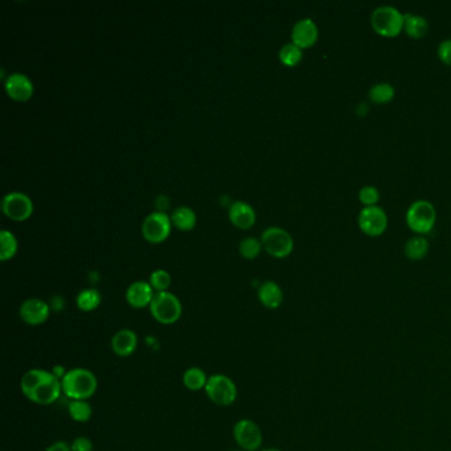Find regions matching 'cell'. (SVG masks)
Returning <instances> with one entry per match:
<instances>
[{"mask_svg": "<svg viewBox=\"0 0 451 451\" xmlns=\"http://www.w3.org/2000/svg\"><path fill=\"white\" fill-rule=\"evenodd\" d=\"M20 388L29 401L39 405H51L63 393L61 380L54 376V372L39 368L29 370L23 374Z\"/></svg>", "mask_w": 451, "mask_h": 451, "instance_id": "1", "label": "cell"}, {"mask_svg": "<svg viewBox=\"0 0 451 451\" xmlns=\"http://www.w3.org/2000/svg\"><path fill=\"white\" fill-rule=\"evenodd\" d=\"M63 393L72 401H88L97 392L98 380L93 372L85 368H74L65 373L61 380Z\"/></svg>", "mask_w": 451, "mask_h": 451, "instance_id": "2", "label": "cell"}, {"mask_svg": "<svg viewBox=\"0 0 451 451\" xmlns=\"http://www.w3.org/2000/svg\"><path fill=\"white\" fill-rule=\"evenodd\" d=\"M404 14L393 6H380L372 11V28L383 38L398 36L404 31Z\"/></svg>", "mask_w": 451, "mask_h": 451, "instance_id": "3", "label": "cell"}, {"mask_svg": "<svg viewBox=\"0 0 451 451\" xmlns=\"http://www.w3.org/2000/svg\"><path fill=\"white\" fill-rule=\"evenodd\" d=\"M405 220L411 232L420 236H425L434 229L437 221V212L430 201L416 200L409 205Z\"/></svg>", "mask_w": 451, "mask_h": 451, "instance_id": "4", "label": "cell"}, {"mask_svg": "<svg viewBox=\"0 0 451 451\" xmlns=\"http://www.w3.org/2000/svg\"><path fill=\"white\" fill-rule=\"evenodd\" d=\"M151 315L160 324L168 326L176 323L183 312L180 301L168 292H157L150 305Z\"/></svg>", "mask_w": 451, "mask_h": 451, "instance_id": "5", "label": "cell"}, {"mask_svg": "<svg viewBox=\"0 0 451 451\" xmlns=\"http://www.w3.org/2000/svg\"><path fill=\"white\" fill-rule=\"evenodd\" d=\"M205 393L213 404L219 406H229L237 398V386L235 381L226 374L216 373L208 379Z\"/></svg>", "mask_w": 451, "mask_h": 451, "instance_id": "6", "label": "cell"}, {"mask_svg": "<svg viewBox=\"0 0 451 451\" xmlns=\"http://www.w3.org/2000/svg\"><path fill=\"white\" fill-rule=\"evenodd\" d=\"M358 228L370 237L384 235L388 228V216L381 207H364L358 213Z\"/></svg>", "mask_w": 451, "mask_h": 451, "instance_id": "7", "label": "cell"}, {"mask_svg": "<svg viewBox=\"0 0 451 451\" xmlns=\"http://www.w3.org/2000/svg\"><path fill=\"white\" fill-rule=\"evenodd\" d=\"M262 244L266 252L276 258L290 255L294 249V241L289 232L280 228H269L262 235Z\"/></svg>", "mask_w": 451, "mask_h": 451, "instance_id": "8", "label": "cell"}, {"mask_svg": "<svg viewBox=\"0 0 451 451\" xmlns=\"http://www.w3.org/2000/svg\"><path fill=\"white\" fill-rule=\"evenodd\" d=\"M233 437L242 450L257 451L262 446V432L252 420H239L233 427Z\"/></svg>", "mask_w": 451, "mask_h": 451, "instance_id": "9", "label": "cell"}, {"mask_svg": "<svg viewBox=\"0 0 451 451\" xmlns=\"http://www.w3.org/2000/svg\"><path fill=\"white\" fill-rule=\"evenodd\" d=\"M143 236L150 242H161L168 237L171 230L170 217L163 212L151 213L143 223Z\"/></svg>", "mask_w": 451, "mask_h": 451, "instance_id": "10", "label": "cell"}, {"mask_svg": "<svg viewBox=\"0 0 451 451\" xmlns=\"http://www.w3.org/2000/svg\"><path fill=\"white\" fill-rule=\"evenodd\" d=\"M49 314L51 306L36 298L24 301L19 310L20 318L24 323H27L28 326H40L48 320Z\"/></svg>", "mask_w": 451, "mask_h": 451, "instance_id": "11", "label": "cell"}, {"mask_svg": "<svg viewBox=\"0 0 451 451\" xmlns=\"http://www.w3.org/2000/svg\"><path fill=\"white\" fill-rule=\"evenodd\" d=\"M32 211H33L32 201L23 193L14 192L7 195L3 200V212L16 221L26 220L31 216Z\"/></svg>", "mask_w": 451, "mask_h": 451, "instance_id": "12", "label": "cell"}, {"mask_svg": "<svg viewBox=\"0 0 451 451\" xmlns=\"http://www.w3.org/2000/svg\"><path fill=\"white\" fill-rule=\"evenodd\" d=\"M319 38V29L317 23L310 19H301L298 20L292 31V44L299 47L301 49H306L312 47Z\"/></svg>", "mask_w": 451, "mask_h": 451, "instance_id": "13", "label": "cell"}, {"mask_svg": "<svg viewBox=\"0 0 451 451\" xmlns=\"http://www.w3.org/2000/svg\"><path fill=\"white\" fill-rule=\"evenodd\" d=\"M138 335L133 330L123 329L114 333L111 339V349L120 358H129L138 348Z\"/></svg>", "mask_w": 451, "mask_h": 451, "instance_id": "14", "label": "cell"}, {"mask_svg": "<svg viewBox=\"0 0 451 451\" xmlns=\"http://www.w3.org/2000/svg\"><path fill=\"white\" fill-rule=\"evenodd\" d=\"M154 295L155 294L152 292V286L150 283L138 280L129 286L126 292V299L127 303L134 308H145L147 306L151 305Z\"/></svg>", "mask_w": 451, "mask_h": 451, "instance_id": "15", "label": "cell"}, {"mask_svg": "<svg viewBox=\"0 0 451 451\" xmlns=\"http://www.w3.org/2000/svg\"><path fill=\"white\" fill-rule=\"evenodd\" d=\"M6 89L16 101H27L32 95L33 86L28 77L20 73H15L6 81Z\"/></svg>", "mask_w": 451, "mask_h": 451, "instance_id": "16", "label": "cell"}, {"mask_svg": "<svg viewBox=\"0 0 451 451\" xmlns=\"http://www.w3.org/2000/svg\"><path fill=\"white\" fill-rule=\"evenodd\" d=\"M258 298L260 302L262 305L274 310L278 308L279 306L282 305L283 302V292L279 287L278 283L273 282V280H267L265 283H262L258 289Z\"/></svg>", "mask_w": 451, "mask_h": 451, "instance_id": "17", "label": "cell"}, {"mask_svg": "<svg viewBox=\"0 0 451 451\" xmlns=\"http://www.w3.org/2000/svg\"><path fill=\"white\" fill-rule=\"evenodd\" d=\"M229 217L235 226L242 228V229L251 228L255 221V213L253 211L252 207L242 201H237V203L232 204L230 211H229Z\"/></svg>", "mask_w": 451, "mask_h": 451, "instance_id": "18", "label": "cell"}, {"mask_svg": "<svg viewBox=\"0 0 451 451\" xmlns=\"http://www.w3.org/2000/svg\"><path fill=\"white\" fill-rule=\"evenodd\" d=\"M404 31L411 39H421L429 32V22L421 15L404 14Z\"/></svg>", "mask_w": 451, "mask_h": 451, "instance_id": "19", "label": "cell"}, {"mask_svg": "<svg viewBox=\"0 0 451 451\" xmlns=\"http://www.w3.org/2000/svg\"><path fill=\"white\" fill-rule=\"evenodd\" d=\"M404 253L411 261H421L429 253V241L425 236L417 235L406 241Z\"/></svg>", "mask_w": 451, "mask_h": 451, "instance_id": "20", "label": "cell"}, {"mask_svg": "<svg viewBox=\"0 0 451 451\" xmlns=\"http://www.w3.org/2000/svg\"><path fill=\"white\" fill-rule=\"evenodd\" d=\"M396 95V89L389 82H377L372 86L368 92L371 102L376 105H384L390 102Z\"/></svg>", "mask_w": 451, "mask_h": 451, "instance_id": "21", "label": "cell"}, {"mask_svg": "<svg viewBox=\"0 0 451 451\" xmlns=\"http://www.w3.org/2000/svg\"><path fill=\"white\" fill-rule=\"evenodd\" d=\"M208 379L205 372L198 367L188 368L183 374V384L188 390L191 392H199L201 389H205Z\"/></svg>", "mask_w": 451, "mask_h": 451, "instance_id": "22", "label": "cell"}, {"mask_svg": "<svg viewBox=\"0 0 451 451\" xmlns=\"http://www.w3.org/2000/svg\"><path fill=\"white\" fill-rule=\"evenodd\" d=\"M69 416L73 421L76 422H88L92 416H93V409L92 405L85 401V399H76V401H70L69 404Z\"/></svg>", "mask_w": 451, "mask_h": 451, "instance_id": "23", "label": "cell"}, {"mask_svg": "<svg viewBox=\"0 0 451 451\" xmlns=\"http://www.w3.org/2000/svg\"><path fill=\"white\" fill-rule=\"evenodd\" d=\"M173 223L182 230H189L196 224V216L192 209L180 207L173 213Z\"/></svg>", "mask_w": 451, "mask_h": 451, "instance_id": "24", "label": "cell"}, {"mask_svg": "<svg viewBox=\"0 0 451 451\" xmlns=\"http://www.w3.org/2000/svg\"><path fill=\"white\" fill-rule=\"evenodd\" d=\"M303 52L295 44H285L279 51V58L286 67H295L302 61Z\"/></svg>", "mask_w": 451, "mask_h": 451, "instance_id": "25", "label": "cell"}, {"mask_svg": "<svg viewBox=\"0 0 451 451\" xmlns=\"http://www.w3.org/2000/svg\"><path fill=\"white\" fill-rule=\"evenodd\" d=\"M100 305H101V295L94 289L84 290L77 296V307L84 312L93 311Z\"/></svg>", "mask_w": 451, "mask_h": 451, "instance_id": "26", "label": "cell"}, {"mask_svg": "<svg viewBox=\"0 0 451 451\" xmlns=\"http://www.w3.org/2000/svg\"><path fill=\"white\" fill-rule=\"evenodd\" d=\"M0 239H1V251H0V260L6 261L8 258H13L16 253V239H15L13 233L3 230L0 233Z\"/></svg>", "mask_w": 451, "mask_h": 451, "instance_id": "27", "label": "cell"}, {"mask_svg": "<svg viewBox=\"0 0 451 451\" xmlns=\"http://www.w3.org/2000/svg\"><path fill=\"white\" fill-rule=\"evenodd\" d=\"M358 200L364 207L377 205L380 200V192L374 186H365L358 191Z\"/></svg>", "mask_w": 451, "mask_h": 451, "instance_id": "28", "label": "cell"}, {"mask_svg": "<svg viewBox=\"0 0 451 451\" xmlns=\"http://www.w3.org/2000/svg\"><path fill=\"white\" fill-rule=\"evenodd\" d=\"M150 285L158 292H166L171 285V277L166 270H157L151 274Z\"/></svg>", "mask_w": 451, "mask_h": 451, "instance_id": "29", "label": "cell"}, {"mask_svg": "<svg viewBox=\"0 0 451 451\" xmlns=\"http://www.w3.org/2000/svg\"><path fill=\"white\" fill-rule=\"evenodd\" d=\"M239 252L245 258L253 260L261 252V244L257 239H252V237L245 239L239 245Z\"/></svg>", "mask_w": 451, "mask_h": 451, "instance_id": "30", "label": "cell"}, {"mask_svg": "<svg viewBox=\"0 0 451 451\" xmlns=\"http://www.w3.org/2000/svg\"><path fill=\"white\" fill-rule=\"evenodd\" d=\"M438 58L448 67H451V39L442 41L437 48Z\"/></svg>", "mask_w": 451, "mask_h": 451, "instance_id": "31", "label": "cell"}, {"mask_svg": "<svg viewBox=\"0 0 451 451\" xmlns=\"http://www.w3.org/2000/svg\"><path fill=\"white\" fill-rule=\"evenodd\" d=\"M72 451H93V442L88 437H77L70 445Z\"/></svg>", "mask_w": 451, "mask_h": 451, "instance_id": "32", "label": "cell"}, {"mask_svg": "<svg viewBox=\"0 0 451 451\" xmlns=\"http://www.w3.org/2000/svg\"><path fill=\"white\" fill-rule=\"evenodd\" d=\"M45 451H72V449H70V445H68L67 442L57 441V442L52 443Z\"/></svg>", "mask_w": 451, "mask_h": 451, "instance_id": "33", "label": "cell"}, {"mask_svg": "<svg viewBox=\"0 0 451 451\" xmlns=\"http://www.w3.org/2000/svg\"><path fill=\"white\" fill-rule=\"evenodd\" d=\"M368 110H370V107H368L367 104H364V102H361V104L356 107V113H358L360 117H364V116L368 113Z\"/></svg>", "mask_w": 451, "mask_h": 451, "instance_id": "34", "label": "cell"}, {"mask_svg": "<svg viewBox=\"0 0 451 451\" xmlns=\"http://www.w3.org/2000/svg\"><path fill=\"white\" fill-rule=\"evenodd\" d=\"M52 306H54V310H61L64 307V301L60 298V296H54L52 299Z\"/></svg>", "mask_w": 451, "mask_h": 451, "instance_id": "35", "label": "cell"}, {"mask_svg": "<svg viewBox=\"0 0 451 451\" xmlns=\"http://www.w3.org/2000/svg\"><path fill=\"white\" fill-rule=\"evenodd\" d=\"M261 451H282V450H279V449H274V448H271V449H265V450H261Z\"/></svg>", "mask_w": 451, "mask_h": 451, "instance_id": "36", "label": "cell"}, {"mask_svg": "<svg viewBox=\"0 0 451 451\" xmlns=\"http://www.w3.org/2000/svg\"><path fill=\"white\" fill-rule=\"evenodd\" d=\"M230 451H241V450H230Z\"/></svg>", "mask_w": 451, "mask_h": 451, "instance_id": "37", "label": "cell"}]
</instances>
